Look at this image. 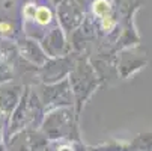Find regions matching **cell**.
<instances>
[{
	"instance_id": "6da1fadb",
	"label": "cell",
	"mask_w": 152,
	"mask_h": 151,
	"mask_svg": "<svg viewBox=\"0 0 152 151\" xmlns=\"http://www.w3.org/2000/svg\"><path fill=\"white\" fill-rule=\"evenodd\" d=\"M108 11H110V6H108V3L105 2V0H96V2L94 3V12L99 17H104L108 14Z\"/></svg>"
},
{
	"instance_id": "7a4b0ae2",
	"label": "cell",
	"mask_w": 152,
	"mask_h": 151,
	"mask_svg": "<svg viewBox=\"0 0 152 151\" xmlns=\"http://www.w3.org/2000/svg\"><path fill=\"white\" fill-rule=\"evenodd\" d=\"M35 18L38 20L39 24H47L48 21L51 20V14H50V11L47 8H39V9H36Z\"/></svg>"
},
{
	"instance_id": "3957f363",
	"label": "cell",
	"mask_w": 152,
	"mask_h": 151,
	"mask_svg": "<svg viewBox=\"0 0 152 151\" xmlns=\"http://www.w3.org/2000/svg\"><path fill=\"white\" fill-rule=\"evenodd\" d=\"M113 26H115L113 18H112V17L104 15V18H102V27H104L105 30H112V29H113Z\"/></svg>"
},
{
	"instance_id": "277c9868",
	"label": "cell",
	"mask_w": 152,
	"mask_h": 151,
	"mask_svg": "<svg viewBox=\"0 0 152 151\" xmlns=\"http://www.w3.org/2000/svg\"><path fill=\"white\" fill-rule=\"evenodd\" d=\"M35 14H36V8L33 5H27L26 9H24V15L27 18H35Z\"/></svg>"
},
{
	"instance_id": "5b68a950",
	"label": "cell",
	"mask_w": 152,
	"mask_h": 151,
	"mask_svg": "<svg viewBox=\"0 0 152 151\" xmlns=\"http://www.w3.org/2000/svg\"><path fill=\"white\" fill-rule=\"evenodd\" d=\"M9 30H11V26L8 23H0V32H2V33H6Z\"/></svg>"
},
{
	"instance_id": "8992f818",
	"label": "cell",
	"mask_w": 152,
	"mask_h": 151,
	"mask_svg": "<svg viewBox=\"0 0 152 151\" xmlns=\"http://www.w3.org/2000/svg\"><path fill=\"white\" fill-rule=\"evenodd\" d=\"M59 151H72V150H71L69 147H62V148H60Z\"/></svg>"
}]
</instances>
